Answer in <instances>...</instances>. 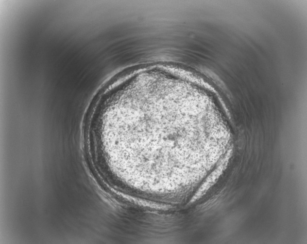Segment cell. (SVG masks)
Here are the masks:
<instances>
[{
	"label": "cell",
	"mask_w": 307,
	"mask_h": 244,
	"mask_svg": "<svg viewBox=\"0 0 307 244\" xmlns=\"http://www.w3.org/2000/svg\"><path fill=\"white\" fill-rule=\"evenodd\" d=\"M173 99L168 93L151 92L113 105L108 124L109 146L124 175L154 183L180 176L177 165L183 154V137L171 110Z\"/></svg>",
	"instance_id": "1"
}]
</instances>
